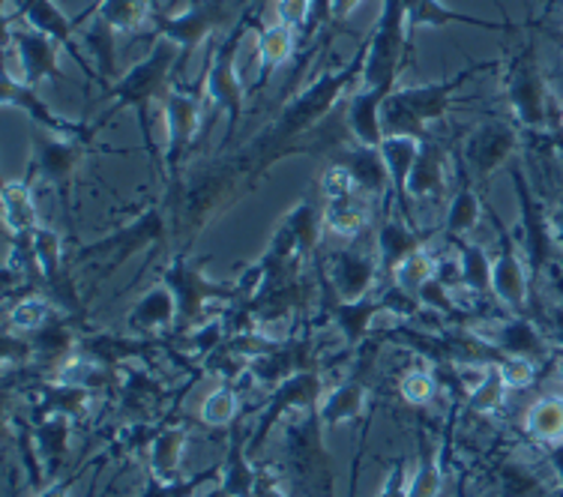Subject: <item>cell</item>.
Masks as SVG:
<instances>
[{
	"mask_svg": "<svg viewBox=\"0 0 563 497\" xmlns=\"http://www.w3.org/2000/svg\"><path fill=\"white\" fill-rule=\"evenodd\" d=\"M186 446V429H165L156 434L151 443V471L156 479L174 483V476L180 471V453Z\"/></svg>",
	"mask_w": 563,
	"mask_h": 497,
	"instance_id": "27",
	"label": "cell"
},
{
	"mask_svg": "<svg viewBox=\"0 0 563 497\" xmlns=\"http://www.w3.org/2000/svg\"><path fill=\"white\" fill-rule=\"evenodd\" d=\"M444 156L438 147H422L417 163H413L411 177H408V186H405L408 201H438L444 195Z\"/></svg>",
	"mask_w": 563,
	"mask_h": 497,
	"instance_id": "19",
	"label": "cell"
},
{
	"mask_svg": "<svg viewBox=\"0 0 563 497\" xmlns=\"http://www.w3.org/2000/svg\"><path fill=\"white\" fill-rule=\"evenodd\" d=\"M234 186H238L234 174H210V180L198 184L196 189H186V195L180 198L184 205H180L177 217H174V234H180L186 246H189L231 205Z\"/></svg>",
	"mask_w": 563,
	"mask_h": 497,
	"instance_id": "3",
	"label": "cell"
},
{
	"mask_svg": "<svg viewBox=\"0 0 563 497\" xmlns=\"http://www.w3.org/2000/svg\"><path fill=\"white\" fill-rule=\"evenodd\" d=\"M561 123H563V111H561Z\"/></svg>",
	"mask_w": 563,
	"mask_h": 497,
	"instance_id": "46",
	"label": "cell"
},
{
	"mask_svg": "<svg viewBox=\"0 0 563 497\" xmlns=\"http://www.w3.org/2000/svg\"><path fill=\"white\" fill-rule=\"evenodd\" d=\"M321 205H324V228L342 240H357L372 222V201L363 192L345 195L336 201H321Z\"/></svg>",
	"mask_w": 563,
	"mask_h": 497,
	"instance_id": "15",
	"label": "cell"
},
{
	"mask_svg": "<svg viewBox=\"0 0 563 497\" xmlns=\"http://www.w3.org/2000/svg\"><path fill=\"white\" fill-rule=\"evenodd\" d=\"M507 389H509L507 380H504V375H500V363H488L486 380L471 393V408L479 413H495L500 405H504Z\"/></svg>",
	"mask_w": 563,
	"mask_h": 497,
	"instance_id": "32",
	"label": "cell"
},
{
	"mask_svg": "<svg viewBox=\"0 0 563 497\" xmlns=\"http://www.w3.org/2000/svg\"><path fill=\"white\" fill-rule=\"evenodd\" d=\"M441 495V467L434 455H426L417 467V474L411 476V488L408 497H438Z\"/></svg>",
	"mask_w": 563,
	"mask_h": 497,
	"instance_id": "35",
	"label": "cell"
},
{
	"mask_svg": "<svg viewBox=\"0 0 563 497\" xmlns=\"http://www.w3.org/2000/svg\"><path fill=\"white\" fill-rule=\"evenodd\" d=\"M429 246V234H422L411 222L401 219H384L375 231V248H378L380 276H390L401 261L413 255L417 248Z\"/></svg>",
	"mask_w": 563,
	"mask_h": 497,
	"instance_id": "10",
	"label": "cell"
},
{
	"mask_svg": "<svg viewBox=\"0 0 563 497\" xmlns=\"http://www.w3.org/2000/svg\"><path fill=\"white\" fill-rule=\"evenodd\" d=\"M434 393H438V384H434V378L429 372L413 368V372H408V375L401 378V396H405V401H411V405H426V401H432Z\"/></svg>",
	"mask_w": 563,
	"mask_h": 497,
	"instance_id": "36",
	"label": "cell"
},
{
	"mask_svg": "<svg viewBox=\"0 0 563 497\" xmlns=\"http://www.w3.org/2000/svg\"><path fill=\"white\" fill-rule=\"evenodd\" d=\"M552 465H554V471H558V479L563 483V443L552 446Z\"/></svg>",
	"mask_w": 563,
	"mask_h": 497,
	"instance_id": "42",
	"label": "cell"
},
{
	"mask_svg": "<svg viewBox=\"0 0 563 497\" xmlns=\"http://www.w3.org/2000/svg\"><path fill=\"white\" fill-rule=\"evenodd\" d=\"M558 375H561V380H563V360H561V363H558Z\"/></svg>",
	"mask_w": 563,
	"mask_h": 497,
	"instance_id": "45",
	"label": "cell"
},
{
	"mask_svg": "<svg viewBox=\"0 0 563 497\" xmlns=\"http://www.w3.org/2000/svg\"><path fill=\"white\" fill-rule=\"evenodd\" d=\"M525 429L533 441L558 446L563 443V399H540L533 401Z\"/></svg>",
	"mask_w": 563,
	"mask_h": 497,
	"instance_id": "26",
	"label": "cell"
},
{
	"mask_svg": "<svg viewBox=\"0 0 563 497\" xmlns=\"http://www.w3.org/2000/svg\"><path fill=\"white\" fill-rule=\"evenodd\" d=\"M363 408H366V387L363 384H342V387L330 389L318 405L324 426H342V422L357 420Z\"/></svg>",
	"mask_w": 563,
	"mask_h": 497,
	"instance_id": "24",
	"label": "cell"
},
{
	"mask_svg": "<svg viewBox=\"0 0 563 497\" xmlns=\"http://www.w3.org/2000/svg\"><path fill=\"white\" fill-rule=\"evenodd\" d=\"M321 201H336V198H345V195L360 192L357 180H354V174L347 165H330L324 174H321Z\"/></svg>",
	"mask_w": 563,
	"mask_h": 497,
	"instance_id": "34",
	"label": "cell"
},
{
	"mask_svg": "<svg viewBox=\"0 0 563 497\" xmlns=\"http://www.w3.org/2000/svg\"><path fill=\"white\" fill-rule=\"evenodd\" d=\"M479 217H483V205H479L477 189L471 186L467 174L462 172V184L450 198L444 217V238L450 243H459V240H471V234L477 231Z\"/></svg>",
	"mask_w": 563,
	"mask_h": 497,
	"instance_id": "17",
	"label": "cell"
},
{
	"mask_svg": "<svg viewBox=\"0 0 563 497\" xmlns=\"http://www.w3.org/2000/svg\"><path fill=\"white\" fill-rule=\"evenodd\" d=\"M0 207H3V234L12 238H31L40 222V210L33 201L31 180H7L0 192Z\"/></svg>",
	"mask_w": 563,
	"mask_h": 497,
	"instance_id": "13",
	"label": "cell"
},
{
	"mask_svg": "<svg viewBox=\"0 0 563 497\" xmlns=\"http://www.w3.org/2000/svg\"><path fill=\"white\" fill-rule=\"evenodd\" d=\"M27 246H31L33 258V273H40V279L45 281V288H52L55 281L64 279V240L52 225H40L27 238Z\"/></svg>",
	"mask_w": 563,
	"mask_h": 497,
	"instance_id": "20",
	"label": "cell"
},
{
	"mask_svg": "<svg viewBox=\"0 0 563 497\" xmlns=\"http://www.w3.org/2000/svg\"><path fill=\"white\" fill-rule=\"evenodd\" d=\"M24 15H27V22H31L33 31H40L48 40H57V43H64L69 48V31H73V24L66 22L60 10H57L52 0H24Z\"/></svg>",
	"mask_w": 563,
	"mask_h": 497,
	"instance_id": "30",
	"label": "cell"
},
{
	"mask_svg": "<svg viewBox=\"0 0 563 497\" xmlns=\"http://www.w3.org/2000/svg\"><path fill=\"white\" fill-rule=\"evenodd\" d=\"M177 321V300H174L172 288L159 281L151 291L141 297L139 303L132 306L126 314V324L132 333H153V330H165Z\"/></svg>",
	"mask_w": 563,
	"mask_h": 497,
	"instance_id": "14",
	"label": "cell"
},
{
	"mask_svg": "<svg viewBox=\"0 0 563 497\" xmlns=\"http://www.w3.org/2000/svg\"><path fill=\"white\" fill-rule=\"evenodd\" d=\"M294 40H297V27L291 24H271L264 27L258 36V69L261 76L273 73L276 66H282L294 55Z\"/></svg>",
	"mask_w": 563,
	"mask_h": 497,
	"instance_id": "25",
	"label": "cell"
},
{
	"mask_svg": "<svg viewBox=\"0 0 563 497\" xmlns=\"http://www.w3.org/2000/svg\"><path fill=\"white\" fill-rule=\"evenodd\" d=\"M19 66V85H40L57 76L55 43L40 31H15L7 36V73ZM12 81V78H10Z\"/></svg>",
	"mask_w": 563,
	"mask_h": 497,
	"instance_id": "6",
	"label": "cell"
},
{
	"mask_svg": "<svg viewBox=\"0 0 563 497\" xmlns=\"http://www.w3.org/2000/svg\"><path fill=\"white\" fill-rule=\"evenodd\" d=\"M380 159L387 165V174H390V186L396 201H399V210L405 213V186H408V177L413 172V163L420 156L422 144L417 135H408V132H384V141H380Z\"/></svg>",
	"mask_w": 563,
	"mask_h": 497,
	"instance_id": "12",
	"label": "cell"
},
{
	"mask_svg": "<svg viewBox=\"0 0 563 497\" xmlns=\"http://www.w3.org/2000/svg\"><path fill=\"white\" fill-rule=\"evenodd\" d=\"M366 55H368V48H363V55H360L351 66H345L342 73H336V76H324L321 81H314L309 90H303L291 109L282 114L279 126H276V135H285V139H288V135H297V132L309 130L314 120L324 118L327 109H330V106L336 102L339 93H342V87L357 76L360 64H363V57Z\"/></svg>",
	"mask_w": 563,
	"mask_h": 497,
	"instance_id": "4",
	"label": "cell"
},
{
	"mask_svg": "<svg viewBox=\"0 0 563 497\" xmlns=\"http://www.w3.org/2000/svg\"><path fill=\"white\" fill-rule=\"evenodd\" d=\"M549 222H552V238H554V246L561 248L563 252V205L554 210L552 217H549Z\"/></svg>",
	"mask_w": 563,
	"mask_h": 497,
	"instance_id": "40",
	"label": "cell"
},
{
	"mask_svg": "<svg viewBox=\"0 0 563 497\" xmlns=\"http://www.w3.org/2000/svg\"><path fill=\"white\" fill-rule=\"evenodd\" d=\"M36 163H40V177L45 184L66 186L78 165V147L64 135H57V139H48L45 144H40Z\"/></svg>",
	"mask_w": 563,
	"mask_h": 497,
	"instance_id": "21",
	"label": "cell"
},
{
	"mask_svg": "<svg viewBox=\"0 0 563 497\" xmlns=\"http://www.w3.org/2000/svg\"><path fill=\"white\" fill-rule=\"evenodd\" d=\"M234 413H238V393L231 387L213 389L201 405V420L210 426H228L234 420Z\"/></svg>",
	"mask_w": 563,
	"mask_h": 497,
	"instance_id": "33",
	"label": "cell"
},
{
	"mask_svg": "<svg viewBox=\"0 0 563 497\" xmlns=\"http://www.w3.org/2000/svg\"><path fill=\"white\" fill-rule=\"evenodd\" d=\"M165 156L168 165L177 168L180 156L189 147V141L196 139L198 123H201V106H198L196 93H186V90H172L165 97Z\"/></svg>",
	"mask_w": 563,
	"mask_h": 497,
	"instance_id": "7",
	"label": "cell"
},
{
	"mask_svg": "<svg viewBox=\"0 0 563 497\" xmlns=\"http://www.w3.org/2000/svg\"><path fill=\"white\" fill-rule=\"evenodd\" d=\"M512 147H516V135L507 126H483L479 132H474L467 141V163H471L474 180H488L500 165L507 163Z\"/></svg>",
	"mask_w": 563,
	"mask_h": 497,
	"instance_id": "11",
	"label": "cell"
},
{
	"mask_svg": "<svg viewBox=\"0 0 563 497\" xmlns=\"http://www.w3.org/2000/svg\"><path fill=\"white\" fill-rule=\"evenodd\" d=\"M252 497H288L285 488L273 479V476H258L255 479V488H252Z\"/></svg>",
	"mask_w": 563,
	"mask_h": 497,
	"instance_id": "39",
	"label": "cell"
},
{
	"mask_svg": "<svg viewBox=\"0 0 563 497\" xmlns=\"http://www.w3.org/2000/svg\"><path fill=\"white\" fill-rule=\"evenodd\" d=\"M321 273H327V291L339 300H360L375 291L380 279L378 248L342 246L327 255Z\"/></svg>",
	"mask_w": 563,
	"mask_h": 497,
	"instance_id": "2",
	"label": "cell"
},
{
	"mask_svg": "<svg viewBox=\"0 0 563 497\" xmlns=\"http://www.w3.org/2000/svg\"><path fill=\"white\" fill-rule=\"evenodd\" d=\"M40 497H66V486H64V483H57V486H48Z\"/></svg>",
	"mask_w": 563,
	"mask_h": 497,
	"instance_id": "44",
	"label": "cell"
},
{
	"mask_svg": "<svg viewBox=\"0 0 563 497\" xmlns=\"http://www.w3.org/2000/svg\"><path fill=\"white\" fill-rule=\"evenodd\" d=\"M450 246H455L459 267H462V285L467 291H474L477 297L492 294V255L486 252V246H479L477 240H459Z\"/></svg>",
	"mask_w": 563,
	"mask_h": 497,
	"instance_id": "22",
	"label": "cell"
},
{
	"mask_svg": "<svg viewBox=\"0 0 563 497\" xmlns=\"http://www.w3.org/2000/svg\"><path fill=\"white\" fill-rule=\"evenodd\" d=\"M312 15V0H276V22L303 27Z\"/></svg>",
	"mask_w": 563,
	"mask_h": 497,
	"instance_id": "38",
	"label": "cell"
},
{
	"mask_svg": "<svg viewBox=\"0 0 563 497\" xmlns=\"http://www.w3.org/2000/svg\"><path fill=\"white\" fill-rule=\"evenodd\" d=\"M219 10L213 0H201V3H192L189 10L180 12V15H174V19H159V27L165 31L168 40L180 45V48H196L201 40L207 36L210 27H217Z\"/></svg>",
	"mask_w": 563,
	"mask_h": 497,
	"instance_id": "16",
	"label": "cell"
},
{
	"mask_svg": "<svg viewBox=\"0 0 563 497\" xmlns=\"http://www.w3.org/2000/svg\"><path fill=\"white\" fill-rule=\"evenodd\" d=\"M174 64V48L168 43L156 45V52H153L144 64H139L132 69L130 76L123 78L114 90V97L120 102H132V106H139L144 109L153 97H159L165 90V78H168V69Z\"/></svg>",
	"mask_w": 563,
	"mask_h": 497,
	"instance_id": "8",
	"label": "cell"
},
{
	"mask_svg": "<svg viewBox=\"0 0 563 497\" xmlns=\"http://www.w3.org/2000/svg\"><path fill=\"white\" fill-rule=\"evenodd\" d=\"M488 342L498 347H507L512 357H531V354H540L542 351L540 333L525 318H509V321L498 324V330L488 335Z\"/></svg>",
	"mask_w": 563,
	"mask_h": 497,
	"instance_id": "28",
	"label": "cell"
},
{
	"mask_svg": "<svg viewBox=\"0 0 563 497\" xmlns=\"http://www.w3.org/2000/svg\"><path fill=\"white\" fill-rule=\"evenodd\" d=\"M163 238H168V222H165L159 207H151L139 219H132L130 225H120L118 231H111L97 243L81 248L76 261H106V267L111 270V267H120L123 261L139 255L144 248L156 246Z\"/></svg>",
	"mask_w": 563,
	"mask_h": 497,
	"instance_id": "1",
	"label": "cell"
},
{
	"mask_svg": "<svg viewBox=\"0 0 563 497\" xmlns=\"http://www.w3.org/2000/svg\"><path fill=\"white\" fill-rule=\"evenodd\" d=\"M240 48V31L234 36H228L225 43L219 45L217 57L210 64V76H207V97L213 106L225 109L231 118H238L240 111V78L234 57Z\"/></svg>",
	"mask_w": 563,
	"mask_h": 497,
	"instance_id": "9",
	"label": "cell"
},
{
	"mask_svg": "<svg viewBox=\"0 0 563 497\" xmlns=\"http://www.w3.org/2000/svg\"><path fill=\"white\" fill-rule=\"evenodd\" d=\"M492 294L509 312H521L528 306V264L519 240L504 222L498 225V252L492 255Z\"/></svg>",
	"mask_w": 563,
	"mask_h": 497,
	"instance_id": "5",
	"label": "cell"
},
{
	"mask_svg": "<svg viewBox=\"0 0 563 497\" xmlns=\"http://www.w3.org/2000/svg\"><path fill=\"white\" fill-rule=\"evenodd\" d=\"M357 3L360 0H333V15H336V19H345L347 12L354 10Z\"/></svg>",
	"mask_w": 563,
	"mask_h": 497,
	"instance_id": "41",
	"label": "cell"
},
{
	"mask_svg": "<svg viewBox=\"0 0 563 497\" xmlns=\"http://www.w3.org/2000/svg\"><path fill=\"white\" fill-rule=\"evenodd\" d=\"M434 276H438V255H434L429 246L417 248L413 255H408V258L401 261L399 267L390 273L393 285H396L401 294L413 297V300L420 297L422 288H426Z\"/></svg>",
	"mask_w": 563,
	"mask_h": 497,
	"instance_id": "23",
	"label": "cell"
},
{
	"mask_svg": "<svg viewBox=\"0 0 563 497\" xmlns=\"http://www.w3.org/2000/svg\"><path fill=\"white\" fill-rule=\"evenodd\" d=\"M500 375H504L509 389H525L531 387L533 378H537V368H533L531 357H507L500 363Z\"/></svg>",
	"mask_w": 563,
	"mask_h": 497,
	"instance_id": "37",
	"label": "cell"
},
{
	"mask_svg": "<svg viewBox=\"0 0 563 497\" xmlns=\"http://www.w3.org/2000/svg\"><path fill=\"white\" fill-rule=\"evenodd\" d=\"M52 318V297L48 294H31L10 309L7 330L10 333H36Z\"/></svg>",
	"mask_w": 563,
	"mask_h": 497,
	"instance_id": "29",
	"label": "cell"
},
{
	"mask_svg": "<svg viewBox=\"0 0 563 497\" xmlns=\"http://www.w3.org/2000/svg\"><path fill=\"white\" fill-rule=\"evenodd\" d=\"M144 15H147L144 0H102L99 7V19L109 24L111 31H135L144 22Z\"/></svg>",
	"mask_w": 563,
	"mask_h": 497,
	"instance_id": "31",
	"label": "cell"
},
{
	"mask_svg": "<svg viewBox=\"0 0 563 497\" xmlns=\"http://www.w3.org/2000/svg\"><path fill=\"white\" fill-rule=\"evenodd\" d=\"M509 102H512V109H516L521 123H528V126H540L542 120H545L540 76H537V69L528 60H521L512 69V76H509Z\"/></svg>",
	"mask_w": 563,
	"mask_h": 497,
	"instance_id": "18",
	"label": "cell"
},
{
	"mask_svg": "<svg viewBox=\"0 0 563 497\" xmlns=\"http://www.w3.org/2000/svg\"><path fill=\"white\" fill-rule=\"evenodd\" d=\"M552 327H554V339H558V342L563 345V306H561V309H554Z\"/></svg>",
	"mask_w": 563,
	"mask_h": 497,
	"instance_id": "43",
	"label": "cell"
}]
</instances>
